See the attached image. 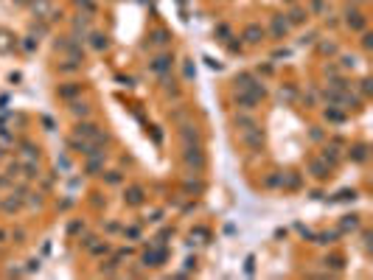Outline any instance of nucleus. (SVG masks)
Wrapping results in <instances>:
<instances>
[{
	"label": "nucleus",
	"instance_id": "f257e3e1",
	"mask_svg": "<svg viewBox=\"0 0 373 280\" xmlns=\"http://www.w3.org/2000/svg\"><path fill=\"white\" fill-rule=\"evenodd\" d=\"M73 135H76V137H84V140H93V143H98V146H104V143L109 140L107 132H101V129H98L96 124H90V121H79Z\"/></svg>",
	"mask_w": 373,
	"mask_h": 280
},
{
	"label": "nucleus",
	"instance_id": "f03ea898",
	"mask_svg": "<svg viewBox=\"0 0 373 280\" xmlns=\"http://www.w3.org/2000/svg\"><path fill=\"white\" fill-rule=\"evenodd\" d=\"M183 163H186L188 168H194V171H202V168H205L202 146L199 143H186V149H183Z\"/></svg>",
	"mask_w": 373,
	"mask_h": 280
},
{
	"label": "nucleus",
	"instance_id": "7ed1b4c3",
	"mask_svg": "<svg viewBox=\"0 0 373 280\" xmlns=\"http://www.w3.org/2000/svg\"><path fill=\"white\" fill-rule=\"evenodd\" d=\"M168 258V252H166V247L163 244H152L146 252H143V258H140V263L146 266V269H152V266H160V263Z\"/></svg>",
	"mask_w": 373,
	"mask_h": 280
},
{
	"label": "nucleus",
	"instance_id": "20e7f679",
	"mask_svg": "<svg viewBox=\"0 0 373 280\" xmlns=\"http://www.w3.org/2000/svg\"><path fill=\"white\" fill-rule=\"evenodd\" d=\"M241 146H247V149H261V143H264V135H261V129L258 126H253V129H241Z\"/></svg>",
	"mask_w": 373,
	"mask_h": 280
},
{
	"label": "nucleus",
	"instance_id": "39448f33",
	"mask_svg": "<svg viewBox=\"0 0 373 280\" xmlns=\"http://www.w3.org/2000/svg\"><path fill=\"white\" fill-rule=\"evenodd\" d=\"M171 53H160V56H155L152 59V65H149V70L155 73V76H166L168 70H171Z\"/></svg>",
	"mask_w": 373,
	"mask_h": 280
},
{
	"label": "nucleus",
	"instance_id": "423d86ee",
	"mask_svg": "<svg viewBox=\"0 0 373 280\" xmlns=\"http://www.w3.org/2000/svg\"><path fill=\"white\" fill-rule=\"evenodd\" d=\"M345 25H348L351 31H365V25H368V17H365L362 11L348 9V11H345Z\"/></svg>",
	"mask_w": 373,
	"mask_h": 280
},
{
	"label": "nucleus",
	"instance_id": "0eeeda50",
	"mask_svg": "<svg viewBox=\"0 0 373 280\" xmlns=\"http://www.w3.org/2000/svg\"><path fill=\"white\" fill-rule=\"evenodd\" d=\"M124 202L132 204V207H137V204L146 202V191H143L140 185H129L127 191H124Z\"/></svg>",
	"mask_w": 373,
	"mask_h": 280
},
{
	"label": "nucleus",
	"instance_id": "6e6552de",
	"mask_svg": "<svg viewBox=\"0 0 373 280\" xmlns=\"http://www.w3.org/2000/svg\"><path fill=\"white\" fill-rule=\"evenodd\" d=\"M87 163H84V174H90V177H96L98 171H104V152L101 154H90V157H84Z\"/></svg>",
	"mask_w": 373,
	"mask_h": 280
},
{
	"label": "nucleus",
	"instance_id": "1a4fd4ad",
	"mask_svg": "<svg viewBox=\"0 0 373 280\" xmlns=\"http://www.w3.org/2000/svg\"><path fill=\"white\" fill-rule=\"evenodd\" d=\"M241 39H244L247 45H255V42H261L264 39V28L258 25V23H250L244 28V34H241Z\"/></svg>",
	"mask_w": 373,
	"mask_h": 280
},
{
	"label": "nucleus",
	"instance_id": "9d476101",
	"mask_svg": "<svg viewBox=\"0 0 373 280\" xmlns=\"http://www.w3.org/2000/svg\"><path fill=\"white\" fill-rule=\"evenodd\" d=\"M269 31H272L275 39H286V34H289V23H286L284 17H272L269 20Z\"/></svg>",
	"mask_w": 373,
	"mask_h": 280
},
{
	"label": "nucleus",
	"instance_id": "9b49d317",
	"mask_svg": "<svg viewBox=\"0 0 373 280\" xmlns=\"http://www.w3.org/2000/svg\"><path fill=\"white\" fill-rule=\"evenodd\" d=\"M0 207H3L6 213H14V210H20V207H23V196H20V191H17V193L11 191L9 196H6V199H0Z\"/></svg>",
	"mask_w": 373,
	"mask_h": 280
},
{
	"label": "nucleus",
	"instance_id": "f8f14e48",
	"mask_svg": "<svg viewBox=\"0 0 373 280\" xmlns=\"http://www.w3.org/2000/svg\"><path fill=\"white\" fill-rule=\"evenodd\" d=\"M309 174H312L314 179H325V177H328V163H325V160H312V163H309Z\"/></svg>",
	"mask_w": 373,
	"mask_h": 280
},
{
	"label": "nucleus",
	"instance_id": "ddd939ff",
	"mask_svg": "<svg viewBox=\"0 0 373 280\" xmlns=\"http://www.w3.org/2000/svg\"><path fill=\"white\" fill-rule=\"evenodd\" d=\"M180 140H183V143H199V132H196V126H191V124L180 126Z\"/></svg>",
	"mask_w": 373,
	"mask_h": 280
},
{
	"label": "nucleus",
	"instance_id": "4468645a",
	"mask_svg": "<svg viewBox=\"0 0 373 280\" xmlns=\"http://www.w3.org/2000/svg\"><path fill=\"white\" fill-rule=\"evenodd\" d=\"M87 37H90V48H93V51H107V45H109L107 34H98V31H90Z\"/></svg>",
	"mask_w": 373,
	"mask_h": 280
},
{
	"label": "nucleus",
	"instance_id": "2eb2a0df",
	"mask_svg": "<svg viewBox=\"0 0 373 280\" xmlns=\"http://www.w3.org/2000/svg\"><path fill=\"white\" fill-rule=\"evenodd\" d=\"M73 34H76L79 42L87 37V34H90V23H87V17H76V20H73Z\"/></svg>",
	"mask_w": 373,
	"mask_h": 280
},
{
	"label": "nucleus",
	"instance_id": "dca6fc26",
	"mask_svg": "<svg viewBox=\"0 0 373 280\" xmlns=\"http://www.w3.org/2000/svg\"><path fill=\"white\" fill-rule=\"evenodd\" d=\"M20 177H26V179H37V177H39L37 160H28L26 165H20Z\"/></svg>",
	"mask_w": 373,
	"mask_h": 280
},
{
	"label": "nucleus",
	"instance_id": "f3484780",
	"mask_svg": "<svg viewBox=\"0 0 373 280\" xmlns=\"http://www.w3.org/2000/svg\"><path fill=\"white\" fill-rule=\"evenodd\" d=\"M236 126H239V129H253V126H258V124H255V118L250 115L247 109H241V112L236 115Z\"/></svg>",
	"mask_w": 373,
	"mask_h": 280
},
{
	"label": "nucleus",
	"instance_id": "a211bd4d",
	"mask_svg": "<svg viewBox=\"0 0 373 280\" xmlns=\"http://www.w3.org/2000/svg\"><path fill=\"white\" fill-rule=\"evenodd\" d=\"M79 93H81V84H65V87H59V98H65V101H70V98H76Z\"/></svg>",
	"mask_w": 373,
	"mask_h": 280
},
{
	"label": "nucleus",
	"instance_id": "6ab92c4d",
	"mask_svg": "<svg viewBox=\"0 0 373 280\" xmlns=\"http://www.w3.org/2000/svg\"><path fill=\"white\" fill-rule=\"evenodd\" d=\"M351 160H353V163H365V160H368V146H365V143L353 146V149H351Z\"/></svg>",
	"mask_w": 373,
	"mask_h": 280
},
{
	"label": "nucleus",
	"instance_id": "aec40b11",
	"mask_svg": "<svg viewBox=\"0 0 373 280\" xmlns=\"http://www.w3.org/2000/svg\"><path fill=\"white\" fill-rule=\"evenodd\" d=\"M70 112H73L76 118H81V121H84V118L90 115V106L84 104V101H73V104H70Z\"/></svg>",
	"mask_w": 373,
	"mask_h": 280
},
{
	"label": "nucleus",
	"instance_id": "412c9836",
	"mask_svg": "<svg viewBox=\"0 0 373 280\" xmlns=\"http://www.w3.org/2000/svg\"><path fill=\"white\" fill-rule=\"evenodd\" d=\"M266 188H284V174H278V171H272V174L264 179Z\"/></svg>",
	"mask_w": 373,
	"mask_h": 280
},
{
	"label": "nucleus",
	"instance_id": "4be33fe9",
	"mask_svg": "<svg viewBox=\"0 0 373 280\" xmlns=\"http://www.w3.org/2000/svg\"><path fill=\"white\" fill-rule=\"evenodd\" d=\"M253 81H255V78L250 76V73H239V76H236V90H247Z\"/></svg>",
	"mask_w": 373,
	"mask_h": 280
},
{
	"label": "nucleus",
	"instance_id": "5701e85b",
	"mask_svg": "<svg viewBox=\"0 0 373 280\" xmlns=\"http://www.w3.org/2000/svg\"><path fill=\"white\" fill-rule=\"evenodd\" d=\"M306 17H309V14H306L303 9H292V11H289V20H286V23H294V25H300Z\"/></svg>",
	"mask_w": 373,
	"mask_h": 280
},
{
	"label": "nucleus",
	"instance_id": "b1692460",
	"mask_svg": "<svg viewBox=\"0 0 373 280\" xmlns=\"http://www.w3.org/2000/svg\"><path fill=\"white\" fill-rule=\"evenodd\" d=\"M20 149H23L26 160H37V157H39V152H37V146H34V143H20Z\"/></svg>",
	"mask_w": 373,
	"mask_h": 280
},
{
	"label": "nucleus",
	"instance_id": "393cba45",
	"mask_svg": "<svg viewBox=\"0 0 373 280\" xmlns=\"http://www.w3.org/2000/svg\"><path fill=\"white\" fill-rule=\"evenodd\" d=\"M284 185L289 188V191H294V188H300V177L294 174V171L292 174H284Z\"/></svg>",
	"mask_w": 373,
	"mask_h": 280
},
{
	"label": "nucleus",
	"instance_id": "a878e982",
	"mask_svg": "<svg viewBox=\"0 0 373 280\" xmlns=\"http://www.w3.org/2000/svg\"><path fill=\"white\" fill-rule=\"evenodd\" d=\"M168 31H155V34H152V45H157V48H160V45H166L168 42Z\"/></svg>",
	"mask_w": 373,
	"mask_h": 280
},
{
	"label": "nucleus",
	"instance_id": "bb28decb",
	"mask_svg": "<svg viewBox=\"0 0 373 280\" xmlns=\"http://www.w3.org/2000/svg\"><path fill=\"white\" fill-rule=\"evenodd\" d=\"M340 227H343V230H356V227H359V216H345Z\"/></svg>",
	"mask_w": 373,
	"mask_h": 280
},
{
	"label": "nucleus",
	"instance_id": "cd10ccee",
	"mask_svg": "<svg viewBox=\"0 0 373 280\" xmlns=\"http://www.w3.org/2000/svg\"><path fill=\"white\" fill-rule=\"evenodd\" d=\"M183 76H186V81L196 78V70H194V65H191V59H186V65H183Z\"/></svg>",
	"mask_w": 373,
	"mask_h": 280
},
{
	"label": "nucleus",
	"instance_id": "c85d7f7f",
	"mask_svg": "<svg viewBox=\"0 0 373 280\" xmlns=\"http://www.w3.org/2000/svg\"><path fill=\"white\" fill-rule=\"evenodd\" d=\"M325 118H328V121H334V124H340V121H343V112H340V109H334V106H328V109H325Z\"/></svg>",
	"mask_w": 373,
	"mask_h": 280
},
{
	"label": "nucleus",
	"instance_id": "c756f323",
	"mask_svg": "<svg viewBox=\"0 0 373 280\" xmlns=\"http://www.w3.org/2000/svg\"><path fill=\"white\" fill-rule=\"evenodd\" d=\"M334 241H337V232H320L314 244H334Z\"/></svg>",
	"mask_w": 373,
	"mask_h": 280
},
{
	"label": "nucleus",
	"instance_id": "7c9ffc66",
	"mask_svg": "<svg viewBox=\"0 0 373 280\" xmlns=\"http://www.w3.org/2000/svg\"><path fill=\"white\" fill-rule=\"evenodd\" d=\"M104 179H107V185H118L124 177H121V171H107V174H104Z\"/></svg>",
	"mask_w": 373,
	"mask_h": 280
},
{
	"label": "nucleus",
	"instance_id": "2f4dec72",
	"mask_svg": "<svg viewBox=\"0 0 373 280\" xmlns=\"http://www.w3.org/2000/svg\"><path fill=\"white\" fill-rule=\"evenodd\" d=\"M6 177L17 179V177H20V163H9V165H6Z\"/></svg>",
	"mask_w": 373,
	"mask_h": 280
},
{
	"label": "nucleus",
	"instance_id": "473e14b6",
	"mask_svg": "<svg viewBox=\"0 0 373 280\" xmlns=\"http://www.w3.org/2000/svg\"><path fill=\"white\" fill-rule=\"evenodd\" d=\"M186 191H188V193H199V191H202V182H194V179H188V182H186Z\"/></svg>",
	"mask_w": 373,
	"mask_h": 280
},
{
	"label": "nucleus",
	"instance_id": "72a5a7b5",
	"mask_svg": "<svg viewBox=\"0 0 373 280\" xmlns=\"http://www.w3.org/2000/svg\"><path fill=\"white\" fill-rule=\"evenodd\" d=\"M76 6H79V9H84V11H96L93 0H76Z\"/></svg>",
	"mask_w": 373,
	"mask_h": 280
},
{
	"label": "nucleus",
	"instance_id": "f704fd0d",
	"mask_svg": "<svg viewBox=\"0 0 373 280\" xmlns=\"http://www.w3.org/2000/svg\"><path fill=\"white\" fill-rule=\"evenodd\" d=\"M320 51H323V53H337V45H334V42H323Z\"/></svg>",
	"mask_w": 373,
	"mask_h": 280
},
{
	"label": "nucleus",
	"instance_id": "c9c22d12",
	"mask_svg": "<svg viewBox=\"0 0 373 280\" xmlns=\"http://www.w3.org/2000/svg\"><path fill=\"white\" fill-rule=\"evenodd\" d=\"M362 48H365V51L373 48V34H365V37H362Z\"/></svg>",
	"mask_w": 373,
	"mask_h": 280
},
{
	"label": "nucleus",
	"instance_id": "e433bc0d",
	"mask_svg": "<svg viewBox=\"0 0 373 280\" xmlns=\"http://www.w3.org/2000/svg\"><path fill=\"white\" fill-rule=\"evenodd\" d=\"M84 230V222H70V227H68V232H81Z\"/></svg>",
	"mask_w": 373,
	"mask_h": 280
},
{
	"label": "nucleus",
	"instance_id": "4c0bfd02",
	"mask_svg": "<svg viewBox=\"0 0 373 280\" xmlns=\"http://www.w3.org/2000/svg\"><path fill=\"white\" fill-rule=\"evenodd\" d=\"M124 235H127V238H137V235H140V230H137V227H127V230H124Z\"/></svg>",
	"mask_w": 373,
	"mask_h": 280
},
{
	"label": "nucleus",
	"instance_id": "58836bf2",
	"mask_svg": "<svg viewBox=\"0 0 373 280\" xmlns=\"http://www.w3.org/2000/svg\"><path fill=\"white\" fill-rule=\"evenodd\" d=\"M312 9L320 14V11H325V3H323V0H312Z\"/></svg>",
	"mask_w": 373,
	"mask_h": 280
},
{
	"label": "nucleus",
	"instance_id": "ea45409f",
	"mask_svg": "<svg viewBox=\"0 0 373 280\" xmlns=\"http://www.w3.org/2000/svg\"><path fill=\"white\" fill-rule=\"evenodd\" d=\"M160 219H163V210H152V216H149V222H160Z\"/></svg>",
	"mask_w": 373,
	"mask_h": 280
},
{
	"label": "nucleus",
	"instance_id": "a19ab883",
	"mask_svg": "<svg viewBox=\"0 0 373 280\" xmlns=\"http://www.w3.org/2000/svg\"><path fill=\"white\" fill-rule=\"evenodd\" d=\"M284 98H286V101H292V98H294V90H281V101H284Z\"/></svg>",
	"mask_w": 373,
	"mask_h": 280
},
{
	"label": "nucleus",
	"instance_id": "79ce46f5",
	"mask_svg": "<svg viewBox=\"0 0 373 280\" xmlns=\"http://www.w3.org/2000/svg\"><path fill=\"white\" fill-rule=\"evenodd\" d=\"M309 42H314V31H312V34H303V37H300V45H309Z\"/></svg>",
	"mask_w": 373,
	"mask_h": 280
},
{
	"label": "nucleus",
	"instance_id": "37998d69",
	"mask_svg": "<svg viewBox=\"0 0 373 280\" xmlns=\"http://www.w3.org/2000/svg\"><path fill=\"white\" fill-rule=\"evenodd\" d=\"M359 84H362V93H365V96H368V93H371V78H362Z\"/></svg>",
	"mask_w": 373,
	"mask_h": 280
},
{
	"label": "nucleus",
	"instance_id": "c03bdc74",
	"mask_svg": "<svg viewBox=\"0 0 373 280\" xmlns=\"http://www.w3.org/2000/svg\"><path fill=\"white\" fill-rule=\"evenodd\" d=\"M11 235L17 238V244H23V238H26V232H23V230H14V232H11Z\"/></svg>",
	"mask_w": 373,
	"mask_h": 280
},
{
	"label": "nucleus",
	"instance_id": "a18cd8bd",
	"mask_svg": "<svg viewBox=\"0 0 373 280\" xmlns=\"http://www.w3.org/2000/svg\"><path fill=\"white\" fill-rule=\"evenodd\" d=\"M34 269H39V261H37V258H31V261H28V272H34Z\"/></svg>",
	"mask_w": 373,
	"mask_h": 280
},
{
	"label": "nucleus",
	"instance_id": "49530a36",
	"mask_svg": "<svg viewBox=\"0 0 373 280\" xmlns=\"http://www.w3.org/2000/svg\"><path fill=\"white\" fill-rule=\"evenodd\" d=\"M186 269H188V272L196 269V261H194V258H188V261H186Z\"/></svg>",
	"mask_w": 373,
	"mask_h": 280
},
{
	"label": "nucleus",
	"instance_id": "de8ad7c7",
	"mask_svg": "<svg viewBox=\"0 0 373 280\" xmlns=\"http://www.w3.org/2000/svg\"><path fill=\"white\" fill-rule=\"evenodd\" d=\"M3 241H6V232L0 230V244H3Z\"/></svg>",
	"mask_w": 373,
	"mask_h": 280
},
{
	"label": "nucleus",
	"instance_id": "09e8293b",
	"mask_svg": "<svg viewBox=\"0 0 373 280\" xmlns=\"http://www.w3.org/2000/svg\"><path fill=\"white\" fill-rule=\"evenodd\" d=\"M359 3H365V0H359Z\"/></svg>",
	"mask_w": 373,
	"mask_h": 280
}]
</instances>
